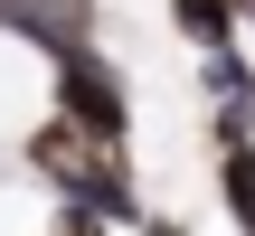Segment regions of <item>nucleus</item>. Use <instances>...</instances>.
I'll return each instance as SVG.
<instances>
[{
  "mask_svg": "<svg viewBox=\"0 0 255 236\" xmlns=\"http://www.w3.org/2000/svg\"><path fill=\"white\" fill-rule=\"evenodd\" d=\"M19 151H28V170H38L57 199H85V208H104L114 227H142V218H151V208H142V180H132V142H95L85 123H66V114L47 104V114H28Z\"/></svg>",
  "mask_w": 255,
  "mask_h": 236,
  "instance_id": "f257e3e1",
  "label": "nucleus"
},
{
  "mask_svg": "<svg viewBox=\"0 0 255 236\" xmlns=\"http://www.w3.org/2000/svg\"><path fill=\"white\" fill-rule=\"evenodd\" d=\"M246 38H255V0H246Z\"/></svg>",
  "mask_w": 255,
  "mask_h": 236,
  "instance_id": "1a4fd4ad",
  "label": "nucleus"
},
{
  "mask_svg": "<svg viewBox=\"0 0 255 236\" xmlns=\"http://www.w3.org/2000/svg\"><path fill=\"white\" fill-rule=\"evenodd\" d=\"M47 104L66 123H85L95 142H132V85H123L114 57H95V38L66 47V57H47Z\"/></svg>",
  "mask_w": 255,
  "mask_h": 236,
  "instance_id": "f03ea898",
  "label": "nucleus"
},
{
  "mask_svg": "<svg viewBox=\"0 0 255 236\" xmlns=\"http://www.w3.org/2000/svg\"><path fill=\"white\" fill-rule=\"evenodd\" d=\"M199 85H208V104L255 95V57H246V38H237V47H208V57H199Z\"/></svg>",
  "mask_w": 255,
  "mask_h": 236,
  "instance_id": "423d86ee",
  "label": "nucleus"
},
{
  "mask_svg": "<svg viewBox=\"0 0 255 236\" xmlns=\"http://www.w3.org/2000/svg\"><path fill=\"white\" fill-rule=\"evenodd\" d=\"M237 236H255V227H237Z\"/></svg>",
  "mask_w": 255,
  "mask_h": 236,
  "instance_id": "9d476101",
  "label": "nucleus"
},
{
  "mask_svg": "<svg viewBox=\"0 0 255 236\" xmlns=\"http://www.w3.org/2000/svg\"><path fill=\"white\" fill-rule=\"evenodd\" d=\"M47 236H114V218L85 208V199H57V208H47Z\"/></svg>",
  "mask_w": 255,
  "mask_h": 236,
  "instance_id": "0eeeda50",
  "label": "nucleus"
},
{
  "mask_svg": "<svg viewBox=\"0 0 255 236\" xmlns=\"http://www.w3.org/2000/svg\"><path fill=\"white\" fill-rule=\"evenodd\" d=\"M218 199H227L237 227H255V142H227L218 151Z\"/></svg>",
  "mask_w": 255,
  "mask_h": 236,
  "instance_id": "39448f33",
  "label": "nucleus"
},
{
  "mask_svg": "<svg viewBox=\"0 0 255 236\" xmlns=\"http://www.w3.org/2000/svg\"><path fill=\"white\" fill-rule=\"evenodd\" d=\"M170 28L208 57V47H237L246 38V0H170Z\"/></svg>",
  "mask_w": 255,
  "mask_h": 236,
  "instance_id": "20e7f679",
  "label": "nucleus"
},
{
  "mask_svg": "<svg viewBox=\"0 0 255 236\" xmlns=\"http://www.w3.org/2000/svg\"><path fill=\"white\" fill-rule=\"evenodd\" d=\"M142 236H189V227H180V218H161V208H151V218H142Z\"/></svg>",
  "mask_w": 255,
  "mask_h": 236,
  "instance_id": "6e6552de",
  "label": "nucleus"
},
{
  "mask_svg": "<svg viewBox=\"0 0 255 236\" xmlns=\"http://www.w3.org/2000/svg\"><path fill=\"white\" fill-rule=\"evenodd\" d=\"M95 0H0V38H19L28 57H66L95 38Z\"/></svg>",
  "mask_w": 255,
  "mask_h": 236,
  "instance_id": "7ed1b4c3",
  "label": "nucleus"
}]
</instances>
